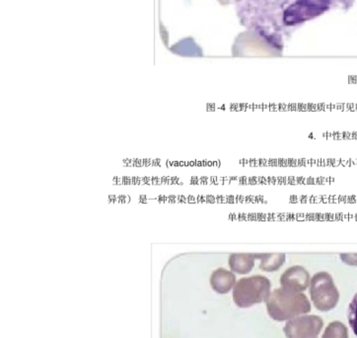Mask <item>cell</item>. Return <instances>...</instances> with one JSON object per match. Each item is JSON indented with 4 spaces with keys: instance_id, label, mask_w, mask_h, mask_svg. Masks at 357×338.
Segmentation results:
<instances>
[{
    "instance_id": "obj_1",
    "label": "cell",
    "mask_w": 357,
    "mask_h": 338,
    "mask_svg": "<svg viewBox=\"0 0 357 338\" xmlns=\"http://www.w3.org/2000/svg\"><path fill=\"white\" fill-rule=\"evenodd\" d=\"M240 25L258 34L282 54L285 45L306 23L354 0H232Z\"/></svg>"
},
{
    "instance_id": "obj_2",
    "label": "cell",
    "mask_w": 357,
    "mask_h": 338,
    "mask_svg": "<svg viewBox=\"0 0 357 338\" xmlns=\"http://www.w3.org/2000/svg\"><path fill=\"white\" fill-rule=\"evenodd\" d=\"M266 304L268 315L280 321L290 320L311 311L310 301L305 294L282 287L271 292Z\"/></svg>"
},
{
    "instance_id": "obj_3",
    "label": "cell",
    "mask_w": 357,
    "mask_h": 338,
    "mask_svg": "<svg viewBox=\"0 0 357 338\" xmlns=\"http://www.w3.org/2000/svg\"><path fill=\"white\" fill-rule=\"evenodd\" d=\"M271 281L263 275H254L238 280L233 289V300L240 308L266 301L271 294Z\"/></svg>"
},
{
    "instance_id": "obj_4",
    "label": "cell",
    "mask_w": 357,
    "mask_h": 338,
    "mask_svg": "<svg viewBox=\"0 0 357 338\" xmlns=\"http://www.w3.org/2000/svg\"><path fill=\"white\" fill-rule=\"evenodd\" d=\"M310 295L314 306L320 311H330L339 303V290L332 276L325 271L316 273L312 277Z\"/></svg>"
},
{
    "instance_id": "obj_5",
    "label": "cell",
    "mask_w": 357,
    "mask_h": 338,
    "mask_svg": "<svg viewBox=\"0 0 357 338\" xmlns=\"http://www.w3.org/2000/svg\"><path fill=\"white\" fill-rule=\"evenodd\" d=\"M323 325L324 321L318 316H295L287 321L283 332L287 338H317Z\"/></svg>"
},
{
    "instance_id": "obj_6",
    "label": "cell",
    "mask_w": 357,
    "mask_h": 338,
    "mask_svg": "<svg viewBox=\"0 0 357 338\" xmlns=\"http://www.w3.org/2000/svg\"><path fill=\"white\" fill-rule=\"evenodd\" d=\"M310 274L303 266L294 265L282 273L280 285L290 291L301 293L310 285Z\"/></svg>"
},
{
    "instance_id": "obj_7",
    "label": "cell",
    "mask_w": 357,
    "mask_h": 338,
    "mask_svg": "<svg viewBox=\"0 0 357 338\" xmlns=\"http://www.w3.org/2000/svg\"><path fill=\"white\" fill-rule=\"evenodd\" d=\"M236 284V276L225 268H218L211 276V285L219 294H225Z\"/></svg>"
},
{
    "instance_id": "obj_8",
    "label": "cell",
    "mask_w": 357,
    "mask_h": 338,
    "mask_svg": "<svg viewBox=\"0 0 357 338\" xmlns=\"http://www.w3.org/2000/svg\"><path fill=\"white\" fill-rule=\"evenodd\" d=\"M257 254H232L229 256V266L231 270L239 274H247L253 269Z\"/></svg>"
},
{
    "instance_id": "obj_9",
    "label": "cell",
    "mask_w": 357,
    "mask_h": 338,
    "mask_svg": "<svg viewBox=\"0 0 357 338\" xmlns=\"http://www.w3.org/2000/svg\"><path fill=\"white\" fill-rule=\"evenodd\" d=\"M257 258L261 259L259 268L268 272L278 270L285 261V254H257Z\"/></svg>"
},
{
    "instance_id": "obj_10",
    "label": "cell",
    "mask_w": 357,
    "mask_h": 338,
    "mask_svg": "<svg viewBox=\"0 0 357 338\" xmlns=\"http://www.w3.org/2000/svg\"><path fill=\"white\" fill-rule=\"evenodd\" d=\"M321 338H349V332L344 323L335 321L326 328Z\"/></svg>"
},
{
    "instance_id": "obj_11",
    "label": "cell",
    "mask_w": 357,
    "mask_h": 338,
    "mask_svg": "<svg viewBox=\"0 0 357 338\" xmlns=\"http://www.w3.org/2000/svg\"><path fill=\"white\" fill-rule=\"evenodd\" d=\"M349 323L357 337V293L354 295L351 303L349 304Z\"/></svg>"
},
{
    "instance_id": "obj_12",
    "label": "cell",
    "mask_w": 357,
    "mask_h": 338,
    "mask_svg": "<svg viewBox=\"0 0 357 338\" xmlns=\"http://www.w3.org/2000/svg\"><path fill=\"white\" fill-rule=\"evenodd\" d=\"M340 258L349 265H357V254H342Z\"/></svg>"
}]
</instances>
